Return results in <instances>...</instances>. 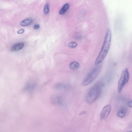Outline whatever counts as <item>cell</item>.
Here are the masks:
<instances>
[{"label":"cell","mask_w":132,"mask_h":132,"mask_svg":"<svg viewBox=\"0 0 132 132\" xmlns=\"http://www.w3.org/2000/svg\"><path fill=\"white\" fill-rule=\"evenodd\" d=\"M112 38V34L110 29L108 28L106 30L104 42L98 56L95 62V65L101 63L105 58L109 50Z\"/></svg>","instance_id":"obj_1"},{"label":"cell","mask_w":132,"mask_h":132,"mask_svg":"<svg viewBox=\"0 0 132 132\" xmlns=\"http://www.w3.org/2000/svg\"><path fill=\"white\" fill-rule=\"evenodd\" d=\"M102 86L101 82L99 81L89 89L86 98V101L87 103H92L98 99L101 94Z\"/></svg>","instance_id":"obj_2"},{"label":"cell","mask_w":132,"mask_h":132,"mask_svg":"<svg viewBox=\"0 0 132 132\" xmlns=\"http://www.w3.org/2000/svg\"><path fill=\"white\" fill-rule=\"evenodd\" d=\"M101 68V66L99 65L90 71L83 79L82 85L83 86H86L92 82L98 75Z\"/></svg>","instance_id":"obj_3"},{"label":"cell","mask_w":132,"mask_h":132,"mask_svg":"<svg viewBox=\"0 0 132 132\" xmlns=\"http://www.w3.org/2000/svg\"><path fill=\"white\" fill-rule=\"evenodd\" d=\"M129 78V73L127 68H125L122 71L118 81V91L120 93L122 90L128 82Z\"/></svg>","instance_id":"obj_4"},{"label":"cell","mask_w":132,"mask_h":132,"mask_svg":"<svg viewBox=\"0 0 132 132\" xmlns=\"http://www.w3.org/2000/svg\"><path fill=\"white\" fill-rule=\"evenodd\" d=\"M111 110V106L110 105L105 106L102 109L100 114L101 119H106L109 116Z\"/></svg>","instance_id":"obj_5"},{"label":"cell","mask_w":132,"mask_h":132,"mask_svg":"<svg viewBox=\"0 0 132 132\" xmlns=\"http://www.w3.org/2000/svg\"><path fill=\"white\" fill-rule=\"evenodd\" d=\"M52 102L54 104L59 106H63L64 104V102L63 98L60 96L54 95L51 98Z\"/></svg>","instance_id":"obj_6"},{"label":"cell","mask_w":132,"mask_h":132,"mask_svg":"<svg viewBox=\"0 0 132 132\" xmlns=\"http://www.w3.org/2000/svg\"><path fill=\"white\" fill-rule=\"evenodd\" d=\"M54 88L58 90H67L70 89V86L67 84L59 83L55 85Z\"/></svg>","instance_id":"obj_7"},{"label":"cell","mask_w":132,"mask_h":132,"mask_svg":"<svg viewBox=\"0 0 132 132\" xmlns=\"http://www.w3.org/2000/svg\"><path fill=\"white\" fill-rule=\"evenodd\" d=\"M24 44L22 42L16 43L12 47L11 50L12 52H16L22 49L24 47Z\"/></svg>","instance_id":"obj_8"},{"label":"cell","mask_w":132,"mask_h":132,"mask_svg":"<svg viewBox=\"0 0 132 132\" xmlns=\"http://www.w3.org/2000/svg\"><path fill=\"white\" fill-rule=\"evenodd\" d=\"M32 22V20L31 19H26L21 21L20 23V25L22 26H27L31 24Z\"/></svg>","instance_id":"obj_9"},{"label":"cell","mask_w":132,"mask_h":132,"mask_svg":"<svg viewBox=\"0 0 132 132\" xmlns=\"http://www.w3.org/2000/svg\"><path fill=\"white\" fill-rule=\"evenodd\" d=\"M79 67V64L77 62L74 61L71 63L69 66L70 68L72 70H75Z\"/></svg>","instance_id":"obj_10"},{"label":"cell","mask_w":132,"mask_h":132,"mask_svg":"<svg viewBox=\"0 0 132 132\" xmlns=\"http://www.w3.org/2000/svg\"><path fill=\"white\" fill-rule=\"evenodd\" d=\"M69 5L68 3L65 4L60 10L59 14L62 15L64 13L69 9Z\"/></svg>","instance_id":"obj_11"},{"label":"cell","mask_w":132,"mask_h":132,"mask_svg":"<svg viewBox=\"0 0 132 132\" xmlns=\"http://www.w3.org/2000/svg\"><path fill=\"white\" fill-rule=\"evenodd\" d=\"M126 110L125 109L123 108L121 109L117 114L118 116L120 118H122L125 116Z\"/></svg>","instance_id":"obj_12"},{"label":"cell","mask_w":132,"mask_h":132,"mask_svg":"<svg viewBox=\"0 0 132 132\" xmlns=\"http://www.w3.org/2000/svg\"><path fill=\"white\" fill-rule=\"evenodd\" d=\"M49 12V6L48 3L46 4L44 7V13L45 14H48Z\"/></svg>","instance_id":"obj_13"},{"label":"cell","mask_w":132,"mask_h":132,"mask_svg":"<svg viewBox=\"0 0 132 132\" xmlns=\"http://www.w3.org/2000/svg\"><path fill=\"white\" fill-rule=\"evenodd\" d=\"M77 45V44L75 42H71L69 43L68 44V47L72 48L76 47Z\"/></svg>","instance_id":"obj_14"},{"label":"cell","mask_w":132,"mask_h":132,"mask_svg":"<svg viewBox=\"0 0 132 132\" xmlns=\"http://www.w3.org/2000/svg\"><path fill=\"white\" fill-rule=\"evenodd\" d=\"M24 29H22L19 30L17 31V33L19 34H21L23 33L24 31Z\"/></svg>","instance_id":"obj_15"},{"label":"cell","mask_w":132,"mask_h":132,"mask_svg":"<svg viewBox=\"0 0 132 132\" xmlns=\"http://www.w3.org/2000/svg\"><path fill=\"white\" fill-rule=\"evenodd\" d=\"M39 28L40 25L39 24H35L34 26V28L35 29H38Z\"/></svg>","instance_id":"obj_16"},{"label":"cell","mask_w":132,"mask_h":132,"mask_svg":"<svg viewBox=\"0 0 132 132\" xmlns=\"http://www.w3.org/2000/svg\"><path fill=\"white\" fill-rule=\"evenodd\" d=\"M128 106L130 108H132V100L130 101L128 103Z\"/></svg>","instance_id":"obj_17"},{"label":"cell","mask_w":132,"mask_h":132,"mask_svg":"<svg viewBox=\"0 0 132 132\" xmlns=\"http://www.w3.org/2000/svg\"><path fill=\"white\" fill-rule=\"evenodd\" d=\"M86 113V112L85 111H82L80 113V115H82V114H85Z\"/></svg>","instance_id":"obj_18"}]
</instances>
